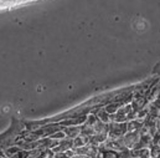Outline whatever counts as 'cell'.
<instances>
[{"label": "cell", "instance_id": "obj_1", "mask_svg": "<svg viewBox=\"0 0 160 158\" xmlns=\"http://www.w3.org/2000/svg\"><path fill=\"white\" fill-rule=\"evenodd\" d=\"M31 1H34V0H0V10L14 8V6L22 5V4H28Z\"/></svg>", "mask_w": 160, "mask_h": 158}]
</instances>
